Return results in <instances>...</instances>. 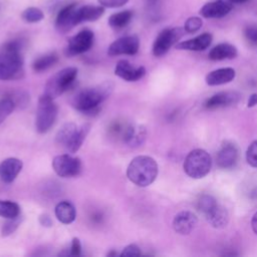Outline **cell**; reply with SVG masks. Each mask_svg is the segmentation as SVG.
Wrapping results in <instances>:
<instances>
[{"label": "cell", "mask_w": 257, "mask_h": 257, "mask_svg": "<svg viewBox=\"0 0 257 257\" xmlns=\"http://www.w3.org/2000/svg\"><path fill=\"white\" fill-rule=\"evenodd\" d=\"M78 127L73 122H65L57 132L56 134V142L60 146L64 147L67 151L69 150L70 146L72 145L74 138L77 134Z\"/></svg>", "instance_id": "21"}, {"label": "cell", "mask_w": 257, "mask_h": 257, "mask_svg": "<svg viewBox=\"0 0 257 257\" xmlns=\"http://www.w3.org/2000/svg\"><path fill=\"white\" fill-rule=\"evenodd\" d=\"M93 40V32L89 29H83L68 40V44L65 48V54L67 56H74L84 53L91 48Z\"/></svg>", "instance_id": "9"}, {"label": "cell", "mask_w": 257, "mask_h": 257, "mask_svg": "<svg viewBox=\"0 0 257 257\" xmlns=\"http://www.w3.org/2000/svg\"><path fill=\"white\" fill-rule=\"evenodd\" d=\"M76 6V3H72L66 5L58 12L55 20V27L60 33H66L77 25L75 20Z\"/></svg>", "instance_id": "12"}, {"label": "cell", "mask_w": 257, "mask_h": 257, "mask_svg": "<svg viewBox=\"0 0 257 257\" xmlns=\"http://www.w3.org/2000/svg\"><path fill=\"white\" fill-rule=\"evenodd\" d=\"M205 216L209 224L217 229H222L226 227L229 221V215L227 210L219 204Z\"/></svg>", "instance_id": "24"}, {"label": "cell", "mask_w": 257, "mask_h": 257, "mask_svg": "<svg viewBox=\"0 0 257 257\" xmlns=\"http://www.w3.org/2000/svg\"><path fill=\"white\" fill-rule=\"evenodd\" d=\"M244 35L250 44L257 46V26L255 25L247 26L244 29Z\"/></svg>", "instance_id": "36"}, {"label": "cell", "mask_w": 257, "mask_h": 257, "mask_svg": "<svg viewBox=\"0 0 257 257\" xmlns=\"http://www.w3.org/2000/svg\"><path fill=\"white\" fill-rule=\"evenodd\" d=\"M147 131L146 127L143 125H134L128 124L122 141L132 147H138L142 145L146 139Z\"/></svg>", "instance_id": "22"}, {"label": "cell", "mask_w": 257, "mask_h": 257, "mask_svg": "<svg viewBox=\"0 0 257 257\" xmlns=\"http://www.w3.org/2000/svg\"><path fill=\"white\" fill-rule=\"evenodd\" d=\"M228 1L231 2L232 4H243V3L248 2L249 0H228Z\"/></svg>", "instance_id": "43"}, {"label": "cell", "mask_w": 257, "mask_h": 257, "mask_svg": "<svg viewBox=\"0 0 257 257\" xmlns=\"http://www.w3.org/2000/svg\"><path fill=\"white\" fill-rule=\"evenodd\" d=\"M58 108L54 103L53 99L42 94L39 97L37 109H36V118H35V127L36 131L40 134H44L50 130L53 125Z\"/></svg>", "instance_id": "6"}, {"label": "cell", "mask_w": 257, "mask_h": 257, "mask_svg": "<svg viewBox=\"0 0 257 257\" xmlns=\"http://www.w3.org/2000/svg\"><path fill=\"white\" fill-rule=\"evenodd\" d=\"M116 255H117V253L115 251H110L107 253V256H116Z\"/></svg>", "instance_id": "44"}, {"label": "cell", "mask_w": 257, "mask_h": 257, "mask_svg": "<svg viewBox=\"0 0 257 257\" xmlns=\"http://www.w3.org/2000/svg\"><path fill=\"white\" fill-rule=\"evenodd\" d=\"M19 215L20 207L17 203L8 200H0V217H3L5 219H11Z\"/></svg>", "instance_id": "28"}, {"label": "cell", "mask_w": 257, "mask_h": 257, "mask_svg": "<svg viewBox=\"0 0 257 257\" xmlns=\"http://www.w3.org/2000/svg\"><path fill=\"white\" fill-rule=\"evenodd\" d=\"M140 40L137 35H128L114 40L107 49V54L110 56L126 54L134 55L139 51Z\"/></svg>", "instance_id": "10"}, {"label": "cell", "mask_w": 257, "mask_h": 257, "mask_svg": "<svg viewBox=\"0 0 257 257\" xmlns=\"http://www.w3.org/2000/svg\"><path fill=\"white\" fill-rule=\"evenodd\" d=\"M21 17H22V19H23L25 22H28V23H36V22L41 21V20L44 18V14H43V12H42L39 8H36V7H28V8H26V9L22 12Z\"/></svg>", "instance_id": "30"}, {"label": "cell", "mask_w": 257, "mask_h": 257, "mask_svg": "<svg viewBox=\"0 0 257 257\" xmlns=\"http://www.w3.org/2000/svg\"><path fill=\"white\" fill-rule=\"evenodd\" d=\"M198 223L197 216L191 211H181L173 220L174 230L181 235L190 234Z\"/></svg>", "instance_id": "14"}, {"label": "cell", "mask_w": 257, "mask_h": 257, "mask_svg": "<svg viewBox=\"0 0 257 257\" xmlns=\"http://www.w3.org/2000/svg\"><path fill=\"white\" fill-rule=\"evenodd\" d=\"M21 223V218H20V215L15 217V218H11V219H8V221H6L3 226H2V229H1V235L3 237H6V236H9L11 235L12 233L15 232V230L18 228V226L20 225Z\"/></svg>", "instance_id": "33"}, {"label": "cell", "mask_w": 257, "mask_h": 257, "mask_svg": "<svg viewBox=\"0 0 257 257\" xmlns=\"http://www.w3.org/2000/svg\"><path fill=\"white\" fill-rule=\"evenodd\" d=\"M141 254H142V252H141V249L139 248V246H137L136 244H130L122 249V251L119 255L123 257V256H139Z\"/></svg>", "instance_id": "37"}, {"label": "cell", "mask_w": 257, "mask_h": 257, "mask_svg": "<svg viewBox=\"0 0 257 257\" xmlns=\"http://www.w3.org/2000/svg\"><path fill=\"white\" fill-rule=\"evenodd\" d=\"M218 205L216 199L211 195H202L198 200V209L204 214H208L212 209Z\"/></svg>", "instance_id": "31"}, {"label": "cell", "mask_w": 257, "mask_h": 257, "mask_svg": "<svg viewBox=\"0 0 257 257\" xmlns=\"http://www.w3.org/2000/svg\"><path fill=\"white\" fill-rule=\"evenodd\" d=\"M212 34L211 33H202L197 37L192 39H188L176 44L177 49L181 50H192V51H201L208 48L212 42Z\"/></svg>", "instance_id": "17"}, {"label": "cell", "mask_w": 257, "mask_h": 257, "mask_svg": "<svg viewBox=\"0 0 257 257\" xmlns=\"http://www.w3.org/2000/svg\"><path fill=\"white\" fill-rule=\"evenodd\" d=\"M39 223L43 226V227H51L52 226V220L50 218L49 215L47 214H42L39 217Z\"/></svg>", "instance_id": "40"}, {"label": "cell", "mask_w": 257, "mask_h": 257, "mask_svg": "<svg viewBox=\"0 0 257 257\" xmlns=\"http://www.w3.org/2000/svg\"><path fill=\"white\" fill-rule=\"evenodd\" d=\"M211 167V156L208 152L202 149H196L190 152L184 162L185 173L193 179L204 178L209 174Z\"/></svg>", "instance_id": "4"}, {"label": "cell", "mask_w": 257, "mask_h": 257, "mask_svg": "<svg viewBox=\"0 0 257 257\" xmlns=\"http://www.w3.org/2000/svg\"><path fill=\"white\" fill-rule=\"evenodd\" d=\"M238 99V95L235 92H228L222 91L212 95L210 98L207 99L205 102V106L209 109L228 106L235 103Z\"/></svg>", "instance_id": "20"}, {"label": "cell", "mask_w": 257, "mask_h": 257, "mask_svg": "<svg viewBox=\"0 0 257 257\" xmlns=\"http://www.w3.org/2000/svg\"><path fill=\"white\" fill-rule=\"evenodd\" d=\"M76 76L77 69L75 67H65L59 70L47 80L43 94L52 99L56 98L72 85Z\"/></svg>", "instance_id": "5"}, {"label": "cell", "mask_w": 257, "mask_h": 257, "mask_svg": "<svg viewBox=\"0 0 257 257\" xmlns=\"http://www.w3.org/2000/svg\"><path fill=\"white\" fill-rule=\"evenodd\" d=\"M133 12L130 10L120 11L110 15L108 18V25L113 29H121L125 27L132 20Z\"/></svg>", "instance_id": "27"}, {"label": "cell", "mask_w": 257, "mask_h": 257, "mask_svg": "<svg viewBox=\"0 0 257 257\" xmlns=\"http://www.w3.org/2000/svg\"><path fill=\"white\" fill-rule=\"evenodd\" d=\"M22 45L17 40H11L0 46V79L14 80L23 76Z\"/></svg>", "instance_id": "1"}, {"label": "cell", "mask_w": 257, "mask_h": 257, "mask_svg": "<svg viewBox=\"0 0 257 257\" xmlns=\"http://www.w3.org/2000/svg\"><path fill=\"white\" fill-rule=\"evenodd\" d=\"M58 61V54L56 52H49L36 58L32 63V68L36 72H41L53 66Z\"/></svg>", "instance_id": "26"}, {"label": "cell", "mask_w": 257, "mask_h": 257, "mask_svg": "<svg viewBox=\"0 0 257 257\" xmlns=\"http://www.w3.org/2000/svg\"><path fill=\"white\" fill-rule=\"evenodd\" d=\"M89 130H90V124H88V123H84L80 127H78V131H77V134L74 138V141H73L72 145L70 146V148L68 150L69 153L73 154V153H76L79 150V148L81 147V145H82L85 137L87 136Z\"/></svg>", "instance_id": "29"}, {"label": "cell", "mask_w": 257, "mask_h": 257, "mask_svg": "<svg viewBox=\"0 0 257 257\" xmlns=\"http://www.w3.org/2000/svg\"><path fill=\"white\" fill-rule=\"evenodd\" d=\"M54 172L62 178H70L79 175L81 171V162L78 158L70 155H58L52 161Z\"/></svg>", "instance_id": "8"}, {"label": "cell", "mask_w": 257, "mask_h": 257, "mask_svg": "<svg viewBox=\"0 0 257 257\" xmlns=\"http://www.w3.org/2000/svg\"><path fill=\"white\" fill-rule=\"evenodd\" d=\"M236 72L232 67H223L209 72L206 76L208 85H220L232 81L235 78Z\"/></svg>", "instance_id": "19"}, {"label": "cell", "mask_w": 257, "mask_h": 257, "mask_svg": "<svg viewBox=\"0 0 257 257\" xmlns=\"http://www.w3.org/2000/svg\"><path fill=\"white\" fill-rule=\"evenodd\" d=\"M81 253V244L78 238L74 237L71 241V245H70V255L72 256H79Z\"/></svg>", "instance_id": "39"}, {"label": "cell", "mask_w": 257, "mask_h": 257, "mask_svg": "<svg viewBox=\"0 0 257 257\" xmlns=\"http://www.w3.org/2000/svg\"><path fill=\"white\" fill-rule=\"evenodd\" d=\"M114 74L125 81H137L144 77L146 69L144 66L135 67L127 60H119L114 67Z\"/></svg>", "instance_id": "13"}, {"label": "cell", "mask_w": 257, "mask_h": 257, "mask_svg": "<svg viewBox=\"0 0 257 257\" xmlns=\"http://www.w3.org/2000/svg\"><path fill=\"white\" fill-rule=\"evenodd\" d=\"M98 3L107 8H117L123 6L128 0H97Z\"/></svg>", "instance_id": "38"}, {"label": "cell", "mask_w": 257, "mask_h": 257, "mask_svg": "<svg viewBox=\"0 0 257 257\" xmlns=\"http://www.w3.org/2000/svg\"><path fill=\"white\" fill-rule=\"evenodd\" d=\"M255 105H257V93L251 94L248 99V102H247L248 107H253Z\"/></svg>", "instance_id": "41"}, {"label": "cell", "mask_w": 257, "mask_h": 257, "mask_svg": "<svg viewBox=\"0 0 257 257\" xmlns=\"http://www.w3.org/2000/svg\"><path fill=\"white\" fill-rule=\"evenodd\" d=\"M152 1H154V0H152Z\"/></svg>", "instance_id": "45"}, {"label": "cell", "mask_w": 257, "mask_h": 257, "mask_svg": "<svg viewBox=\"0 0 257 257\" xmlns=\"http://www.w3.org/2000/svg\"><path fill=\"white\" fill-rule=\"evenodd\" d=\"M113 87L114 84L108 80L95 86L83 88L73 96L72 106L84 113L95 111L98 105L111 94Z\"/></svg>", "instance_id": "2"}, {"label": "cell", "mask_w": 257, "mask_h": 257, "mask_svg": "<svg viewBox=\"0 0 257 257\" xmlns=\"http://www.w3.org/2000/svg\"><path fill=\"white\" fill-rule=\"evenodd\" d=\"M246 160L251 167L257 168V140L252 142L249 148L247 149Z\"/></svg>", "instance_id": "35"}, {"label": "cell", "mask_w": 257, "mask_h": 257, "mask_svg": "<svg viewBox=\"0 0 257 257\" xmlns=\"http://www.w3.org/2000/svg\"><path fill=\"white\" fill-rule=\"evenodd\" d=\"M251 227H252V230L253 232L257 235V212L253 215L252 217V220H251Z\"/></svg>", "instance_id": "42"}, {"label": "cell", "mask_w": 257, "mask_h": 257, "mask_svg": "<svg viewBox=\"0 0 257 257\" xmlns=\"http://www.w3.org/2000/svg\"><path fill=\"white\" fill-rule=\"evenodd\" d=\"M159 168L157 162L149 156H138L127 166L126 177L139 187H148L156 180Z\"/></svg>", "instance_id": "3"}, {"label": "cell", "mask_w": 257, "mask_h": 257, "mask_svg": "<svg viewBox=\"0 0 257 257\" xmlns=\"http://www.w3.org/2000/svg\"><path fill=\"white\" fill-rule=\"evenodd\" d=\"M232 8L233 4L228 0H215L203 5L199 13L205 18H222L229 14Z\"/></svg>", "instance_id": "11"}, {"label": "cell", "mask_w": 257, "mask_h": 257, "mask_svg": "<svg viewBox=\"0 0 257 257\" xmlns=\"http://www.w3.org/2000/svg\"><path fill=\"white\" fill-rule=\"evenodd\" d=\"M203 25V20L200 17L193 16L186 20L184 24V30L187 33H195L197 32Z\"/></svg>", "instance_id": "34"}, {"label": "cell", "mask_w": 257, "mask_h": 257, "mask_svg": "<svg viewBox=\"0 0 257 257\" xmlns=\"http://www.w3.org/2000/svg\"><path fill=\"white\" fill-rule=\"evenodd\" d=\"M238 160V150L235 145L225 143L217 154V164L222 169H232Z\"/></svg>", "instance_id": "16"}, {"label": "cell", "mask_w": 257, "mask_h": 257, "mask_svg": "<svg viewBox=\"0 0 257 257\" xmlns=\"http://www.w3.org/2000/svg\"><path fill=\"white\" fill-rule=\"evenodd\" d=\"M23 163L17 158H7L0 164V178L4 183H12L21 172Z\"/></svg>", "instance_id": "15"}, {"label": "cell", "mask_w": 257, "mask_h": 257, "mask_svg": "<svg viewBox=\"0 0 257 257\" xmlns=\"http://www.w3.org/2000/svg\"><path fill=\"white\" fill-rule=\"evenodd\" d=\"M184 28H166L157 36L153 44V54L155 56H163L169 49L184 35Z\"/></svg>", "instance_id": "7"}, {"label": "cell", "mask_w": 257, "mask_h": 257, "mask_svg": "<svg viewBox=\"0 0 257 257\" xmlns=\"http://www.w3.org/2000/svg\"><path fill=\"white\" fill-rule=\"evenodd\" d=\"M237 49L230 43H220L214 46L209 52V58L212 60L232 59L236 57Z\"/></svg>", "instance_id": "25"}, {"label": "cell", "mask_w": 257, "mask_h": 257, "mask_svg": "<svg viewBox=\"0 0 257 257\" xmlns=\"http://www.w3.org/2000/svg\"><path fill=\"white\" fill-rule=\"evenodd\" d=\"M104 13L103 6H94V5H82L76 6L75 9V20L79 24L86 21H95L102 16Z\"/></svg>", "instance_id": "18"}, {"label": "cell", "mask_w": 257, "mask_h": 257, "mask_svg": "<svg viewBox=\"0 0 257 257\" xmlns=\"http://www.w3.org/2000/svg\"><path fill=\"white\" fill-rule=\"evenodd\" d=\"M55 217L62 224H70L75 220L76 211L74 206L68 201H61L55 206Z\"/></svg>", "instance_id": "23"}, {"label": "cell", "mask_w": 257, "mask_h": 257, "mask_svg": "<svg viewBox=\"0 0 257 257\" xmlns=\"http://www.w3.org/2000/svg\"><path fill=\"white\" fill-rule=\"evenodd\" d=\"M15 107V102L10 97L0 99V124L9 116Z\"/></svg>", "instance_id": "32"}]
</instances>
